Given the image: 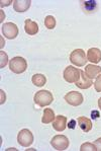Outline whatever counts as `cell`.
Masks as SVG:
<instances>
[{"mask_svg":"<svg viewBox=\"0 0 101 151\" xmlns=\"http://www.w3.org/2000/svg\"><path fill=\"white\" fill-rule=\"evenodd\" d=\"M33 101L38 106L43 108V106H50L53 103L54 96H53L52 92H50L49 90H40L34 94Z\"/></svg>","mask_w":101,"mask_h":151,"instance_id":"cell-1","label":"cell"},{"mask_svg":"<svg viewBox=\"0 0 101 151\" xmlns=\"http://www.w3.org/2000/svg\"><path fill=\"white\" fill-rule=\"evenodd\" d=\"M1 58H2V60H1V68H2V67L7 64V55L4 52H1Z\"/></svg>","mask_w":101,"mask_h":151,"instance_id":"cell-22","label":"cell"},{"mask_svg":"<svg viewBox=\"0 0 101 151\" xmlns=\"http://www.w3.org/2000/svg\"><path fill=\"white\" fill-rule=\"evenodd\" d=\"M9 68L15 74L23 73L27 68V62L22 57H14L9 62Z\"/></svg>","mask_w":101,"mask_h":151,"instance_id":"cell-2","label":"cell"},{"mask_svg":"<svg viewBox=\"0 0 101 151\" xmlns=\"http://www.w3.org/2000/svg\"><path fill=\"white\" fill-rule=\"evenodd\" d=\"M81 151H96V147L94 145V143L90 142H86L84 144H82L81 147H80Z\"/></svg>","mask_w":101,"mask_h":151,"instance_id":"cell-20","label":"cell"},{"mask_svg":"<svg viewBox=\"0 0 101 151\" xmlns=\"http://www.w3.org/2000/svg\"><path fill=\"white\" fill-rule=\"evenodd\" d=\"M94 88L97 92H101V74L96 77V80L94 82Z\"/></svg>","mask_w":101,"mask_h":151,"instance_id":"cell-21","label":"cell"},{"mask_svg":"<svg viewBox=\"0 0 101 151\" xmlns=\"http://www.w3.org/2000/svg\"><path fill=\"white\" fill-rule=\"evenodd\" d=\"M76 124H77V122H76L75 120H71L70 122H69V124L67 125V126L69 127V129H75Z\"/></svg>","mask_w":101,"mask_h":151,"instance_id":"cell-25","label":"cell"},{"mask_svg":"<svg viewBox=\"0 0 101 151\" xmlns=\"http://www.w3.org/2000/svg\"><path fill=\"white\" fill-rule=\"evenodd\" d=\"M69 139L65 135H56L53 137L51 141V145L56 150H66L69 147Z\"/></svg>","mask_w":101,"mask_h":151,"instance_id":"cell-6","label":"cell"},{"mask_svg":"<svg viewBox=\"0 0 101 151\" xmlns=\"http://www.w3.org/2000/svg\"><path fill=\"white\" fill-rule=\"evenodd\" d=\"M31 5V0H14L13 1V8L17 12H24V11L28 10Z\"/></svg>","mask_w":101,"mask_h":151,"instance_id":"cell-14","label":"cell"},{"mask_svg":"<svg viewBox=\"0 0 101 151\" xmlns=\"http://www.w3.org/2000/svg\"><path fill=\"white\" fill-rule=\"evenodd\" d=\"M31 81H33V83L36 86L42 87L46 84V82H47V78H46V76L43 75V74H34L33 76V78H31Z\"/></svg>","mask_w":101,"mask_h":151,"instance_id":"cell-18","label":"cell"},{"mask_svg":"<svg viewBox=\"0 0 101 151\" xmlns=\"http://www.w3.org/2000/svg\"><path fill=\"white\" fill-rule=\"evenodd\" d=\"M84 72L88 78H90V79H94V78L97 77L99 74H101V67L97 66V65L89 64V65H86Z\"/></svg>","mask_w":101,"mask_h":151,"instance_id":"cell-12","label":"cell"},{"mask_svg":"<svg viewBox=\"0 0 101 151\" xmlns=\"http://www.w3.org/2000/svg\"><path fill=\"white\" fill-rule=\"evenodd\" d=\"M70 61L72 64L76 65L78 67L85 66V64L87 63V55L85 54V52L82 49H76L73 51L70 55Z\"/></svg>","mask_w":101,"mask_h":151,"instance_id":"cell-3","label":"cell"},{"mask_svg":"<svg viewBox=\"0 0 101 151\" xmlns=\"http://www.w3.org/2000/svg\"><path fill=\"white\" fill-rule=\"evenodd\" d=\"M24 31L28 36H34L38 32V25L36 22H34L31 19L27 18L24 22Z\"/></svg>","mask_w":101,"mask_h":151,"instance_id":"cell-15","label":"cell"},{"mask_svg":"<svg viewBox=\"0 0 101 151\" xmlns=\"http://www.w3.org/2000/svg\"><path fill=\"white\" fill-rule=\"evenodd\" d=\"M87 60L93 64L99 63L101 61V50L98 48H90L87 51Z\"/></svg>","mask_w":101,"mask_h":151,"instance_id":"cell-11","label":"cell"},{"mask_svg":"<svg viewBox=\"0 0 101 151\" xmlns=\"http://www.w3.org/2000/svg\"><path fill=\"white\" fill-rule=\"evenodd\" d=\"M98 106H99V109L101 110V97L99 99H98Z\"/></svg>","mask_w":101,"mask_h":151,"instance_id":"cell-26","label":"cell"},{"mask_svg":"<svg viewBox=\"0 0 101 151\" xmlns=\"http://www.w3.org/2000/svg\"><path fill=\"white\" fill-rule=\"evenodd\" d=\"M45 25L47 29H54L56 27V18L53 15H48L45 18Z\"/></svg>","mask_w":101,"mask_h":151,"instance_id":"cell-19","label":"cell"},{"mask_svg":"<svg viewBox=\"0 0 101 151\" xmlns=\"http://www.w3.org/2000/svg\"><path fill=\"white\" fill-rule=\"evenodd\" d=\"M2 34L5 38L13 40L18 36V27L13 22H6L2 25Z\"/></svg>","mask_w":101,"mask_h":151,"instance_id":"cell-7","label":"cell"},{"mask_svg":"<svg viewBox=\"0 0 101 151\" xmlns=\"http://www.w3.org/2000/svg\"><path fill=\"white\" fill-rule=\"evenodd\" d=\"M81 7L83 11L87 14L93 13L97 10V1L95 0H86V1H81Z\"/></svg>","mask_w":101,"mask_h":151,"instance_id":"cell-13","label":"cell"},{"mask_svg":"<svg viewBox=\"0 0 101 151\" xmlns=\"http://www.w3.org/2000/svg\"><path fill=\"white\" fill-rule=\"evenodd\" d=\"M92 84H93L92 79L87 77L84 71L80 70V78H79V80L75 83L76 86L81 88V89H87V88L92 86Z\"/></svg>","mask_w":101,"mask_h":151,"instance_id":"cell-9","label":"cell"},{"mask_svg":"<svg viewBox=\"0 0 101 151\" xmlns=\"http://www.w3.org/2000/svg\"><path fill=\"white\" fill-rule=\"evenodd\" d=\"M78 122V125H79V127L81 128V130L85 133H87V132L91 131V129H92V122H91L90 119H88V118L86 117H79L77 120Z\"/></svg>","mask_w":101,"mask_h":151,"instance_id":"cell-16","label":"cell"},{"mask_svg":"<svg viewBox=\"0 0 101 151\" xmlns=\"http://www.w3.org/2000/svg\"><path fill=\"white\" fill-rule=\"evenodd\" d=\"M55 118H56V116H55V113L52 109H45L43 114L42 122L43 124H50V123H53Z\"/></svg>","mask_w":101,"mask_h":151,"instance_id":"cell-17","label":"cell"},{"mask_svg":"<svg viewBox=\"0 0 101 151\" xmlns=\"http://www.w3.org/2000/svg\"><path fill=\"white\" fill-rule=\"evenodd\" d=\"M94 145H95V147H96V150L101 151V137L98 138L97 140L94 142Z\"/></svg>","mask_w":101,"mask_h":151,"instance_id":"cell-23","label":"cell"},{"mask_svg":"<svg viewBox=\"0 0 101 151\" xmlns=\"http://www.w3.org/2000/svg\"><path fill=\"white\" fill-rule=\"evenodd\" d=\"M67 127V118L65 116H56L55 120L53 121V128L57 132H63Z\"/></svg>","mask_w":101,"mask_h":151,"instance_id":"cell-10","label":"cell"},{"mask_svg":"<svg viewBox=\"0 0 101 151\" xmlns=\"http://www.w3.org/2000/svg\"><path fill=\"white\" fill-rule=\"evenodd\" d=\"M100 117V114L98 111H91V118L92 119H98Z\"/></svg>","mask_w":101,"mask_h":151,"instance_id":"cell-24","label":"cell"},{"mask_svg":"<svg viewBox=\"0 0 101 151\" xmlns=\"http://www.w3.org/2000/svg\"><path fill=\"white\" fill-rule=\"evenodd\" d=\"M64 99H65L66 103L69 104L70 106H80V104L83 103V101H84L83 96H82V94L80 93V92H78V91H70V92H68Z\"/></svg>","mask_w":101,"mask_h":151,"instance_id":"cell-8","label":"cell"},{"mask_svg":"<svg viewBox=\"0 0 101 151\" xmlns=\"http://www.w3.org/2000/svg\"><path fill=\"white\" fill-rule=\"evenodd\" d=\"M17 142L22 147H28L33 143V135L28 129H22L17 135Z\"/></svg>","mask_w":101,"mask_h":151,"instance_id":"cell-4","label":"cell"},{"mask_svg":"<svg viewBox=\"0 0 101 151\" xmlns=\"http://www.w3.org/2000/svg\"><path fill=\"white\" fill-rule=\"evenodd\" d=\"M64 79L69 83H76L80 78V70L74 66H68L63 73Z\"/></svg>","mask_w":101,"mask_h":151,"instance_id":"cell-5","label":"cell"}]
</instances>
